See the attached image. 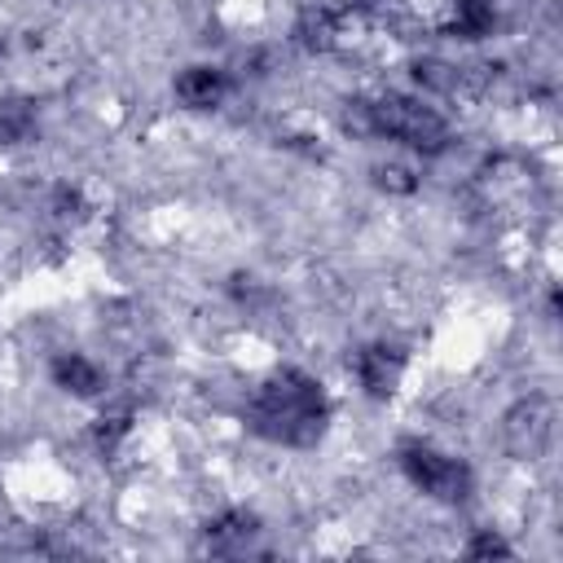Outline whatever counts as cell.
<instances>
[{
    "label": "cell",
    "instance_id": "6da1fadb",
    "mask_svg": "<svg viewBox=\"0 0 563 563\" xmlns=\"http://www.w3.org/2000/svg\"><path fill=\"white\" fill-rule=\"evenodd\" d=\"M365 128L378 136H391L409 150H422V154H440L449 145V119L435 106H427L418 97H400V92L365 101Z\"/></svg>",
    "mask_w": 563,
    "mask_h": 563
},
{
    "label": "cell",
    "instance_id": "7a4b0ae2",
    "mask_svg": "<svg viewBox=\"0 0 563 563\" xmlns=\"http://www.w3.org/2000/svg\"><path fill=\"white\" fill-rule=\"evenodd\" d=\"M400 471L409 475L413 488H422L427 497H440V501H457L466 497V466L431 444H405L400 449Z\"/></svg>",
    "mask_w": 563,
    "mask_h": 563
},
{
    "label": "cell",
    "instance_id": "3957f363",
    "mask_svg": "<svg viewBox=\"0 0 563 563\" xmlns=\"http://www.w3.org/2000/svg\"><path fill=\"white\" fill-rule=\"evenodd\" d=\"M554 435V405L545 396H532L510 413V444L519 457H537Z\"/></svg>",
    "mask_w": 563,
    "mask_h": 563
},
{
    "label": "cell",
    "instance_id": "277c9868",
    "mask_svg": "<svg viewBox=\"0 0 563 563\" xmlns=\"http://www.w3.org/2000/svg\"><path fill=\"white\" fill-rule=\"evenodd\" d=\"M396 374H400V356H396L387 343L356 352V378H361L365 391H374V396L391 391V387H396Z\"/></svg>",
    "mask_w": 563,
    "mask_h": 563
},
{
    "label": "cell",
    "instance_id": "5b68a950",
    "mask_svg": "<svg viewBox=\"0 0 563 563\" xmlns=\"http://www.w3.org/2000/svg\"><path fill=\"white\" fill-rule=\"evenodd\" d=\"M220 92H224V75L216 70V66H189L180 79H176V97L185 101V106H216L220 101Z\"/></svg>",
    "mask_w": 563,
    "mask_h": 563
},
{
    "label": "cell",
    "instance_id": "8992f818",
    "mask_svg": "<svg viewBox=\"0 0 563 563\" xmlns=\"http://www.w3.org/2000/svg\"><path fill=\"white\" fill-rule=\"evenodd\" d=\"M53 378H57L66 391H75V396H92V391H101V369H97L88 356H79V352L57 356Z\"/></svg>",
    "mask_w": 563,
    "mask_h": 563
},
{
    "label": "cell",
    "instance_id": "52a82bcc",
    "mask_svg": "<svg viewBox=\"0 0 563 563\" xmlns=\"http://www.w3.org/2000/svg\"><path fill=\"white\" fill-rule=\"evenodd\" d=\"M31 128V114L22 101H0V141H13Z\"/></svg>",
    "mask_w": 563,
    "mask_h": 563
}]
</instances>
